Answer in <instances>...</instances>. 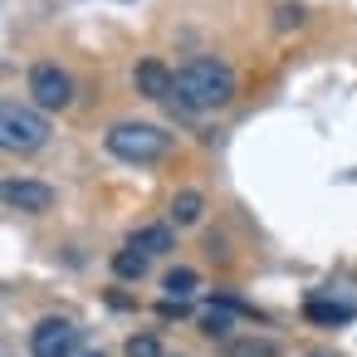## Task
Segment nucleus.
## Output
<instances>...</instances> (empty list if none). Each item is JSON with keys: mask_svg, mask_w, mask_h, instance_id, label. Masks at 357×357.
Returning a JSON list of instances; mask_svg holds the SVG:
<instances>
[{"mask_svg": "<svg viewBox=\"0 0 357 357\" xmlns=\"http://www.w3.org/2000/svg\"><path fill=\"white\" fill-rule=\"evenodd\" d=\"M230 98H235V69H230L225 59L201 54V59H191V64L176 69V103H181V108H191V113H215V108H225Z\"/></svg>", "mask_w": 357, "mask_h": 357, "instance_id": "obj_1", "label": "nucleus"}, {"mask_svg": "<svg viewBox=\"0 0 357 357\" xmlns=\"http://www.w3.org/2000/svg\"><path fill=\"white\" fill-rule=\"evenodd\" d=\"M108 152L118 162H132V167H147V162H162L172 152V132H162L157 123H113L103 132Z\"/></svg>", "mask_w": 357, "mask_h": 357, "instance_id": "obj_2", "label": "nucleus"}, {"mask_svg": "<svg viewBox=\"0 0 357 357\" xmlns=\"http://www.w3.org/2000/svg\"><path fill=\"white\" fill-rule=\"evenodd\" d=\"M45 137H50L45 113H35V108L15 103V98L0 103V142H6V152H40Z\"/></svg>", "mask_w": 357, "mask_h": 357, "instance_id": "obj_3", "label": "nucleus"}, {"mask_svg": "<svg viewBox=\"0 0 357 357\" xmlns=\"http://www.w3.org/2000/svg\"><path fill=\"white\" fill-rule=\"evenodd\" d=\"M30 98H35V108H45V113H64V108L74 103V79H69L59 64H35V69H30Z\"/></svg>", "mask_w": 357, "mask_h": 357, "instance_id": "obj_4", "label": "nucleus"}, {"mask_svg": "<svg viewBox=\"0 0 357 357\" xmlns=\"http://www.w3.org/2000/svg\"><path fill=\"white\" fill-rule=\"evenodd\" d=\"M30 352L35 357H74L79 352V328L69 318H40L30 333Z\"/></svg>", "mask_w": 357, "mask_h": 357, "instance_id": "obj_5", "label": "nucleus"}, {"mask_svg": "<svg viewBox=\"0 0 357 357\" xmlns=\"http://www.w3.org/2000/svg\"><path fill=\"white\" fill-rule=\"evenodd\" d=\"M0 196H6L10 211H30V215H40V211L54 206V186H45V181H6Z\"/></svg>", "mask_w": 357, "mask_h": 357, "instance_id": "obj_6", "label": "nucleus"}, {"mask_svg": "<svg viewBox=\"0 0 357 357\" xmlns=\"http://www.w3.org/2000/svg\"><path fill=\"white\" fill-rule=\"evenodd\" d=\"M132 84H137L142 98H172V93H176V74H172L162 59H142V64L132 69Z\"/></svg>", "mask_w": 357, "mask_h": 357, "instance_id": "obj_7", "label": "nucleus"}, {"mask_svg": "<svg viewBox=\"0 0 357 357\" xmlns=\"http://www.w3.org/2000/svg\"><path fill=\"white\" fill-rule=\"evenodd\" d=\"M303 318H308V323H323V328H337V323H352V318H357V303L308 298V303H303Z\"/></svg>", "mask_w": 357, "mask_h": 357, "instance_id": "obj_8", "label": "nucleus"}, {"mask_svg": "<svg viewBox=\"0 0 357 357\" xmlns=\"http://www.w3.org/2000/svg\"><path fill=\"white\" fill-rule=\"evenodd\" d=\"M128 245L152 259V255H167V250L176 245V235H172V225H137V230L128 235Z\"/></svg>", "mask_w": 357, "mask_h": 357, "instance_id": "obj_9", "label": "nucleus"}, {"mask_svg": "<svg viewBox=\"0 0 357 357\" xmlns=\"http://www.w3.org/2000/svg\"><path fill=\"white\" fill-rule=\"evenodd\" d=\"M196 289H201V274H196V269H186V264H181V269H167V279H162V294H167V298H176V303H186Z\"/></svg>", "mask_w": 357, "mask_h": 357, "instance_id": "obj_10", "label": "nucleus"}, {"mask_svg": "<svg viewBox=\"0 0 357 357\" xmlns=\"http://www.w3.org/2000/svg\"><path fill=\"white\" fill-rule=\"evenodd\" d=\"M206 211V196L201 191H176L172 196V225H196Z\"/></svg>", "mask_w": 357, "mask_h": 357, "instance_id": "obj_11", "label": "nucleus"}, {"mask_svg": "<svg viewBox=\"0 0 357 357\" xmlns=\"http://www.w3.org/2000/svg\"><path fill=\"white\" fill-rule=\"evenodd\" d=\"M113 274H118V279H142V274H147V255L132 250V245H123V250L113 255Z\"/></svg>", "mask_w": 357, "mask_h": 357, "instance_id": "obj_12", "label": "nucleus"}, {"mask_svg": "<svg viewBox=\"0 0 357 357\" xmlns=\"http://www.w3.org/2000/svg\"><path fill=\"white\" fill-rule=\"evenodd\" d=\"M225 357H279V347L269 337H230L225 342Z\"/></svg>", "mask_w": 357, "mask_h": 357, "instance_id": "obj_13", "label": "nucleus"}, {"mask_svg": "<svg viewBox=\"0 0 357 357\" xmlns=\"http://www.w3.org/2000/svg\"><path fill=\"white\" fill-rule=\"evenodd\" d=\"M201 333L206 337H230V308L225 303H211L206 318H201Z\"/></svg>", "mask_w": 357, "mask_h": 357, "instance_id": "obj_14", "label": "nucleus"}, {"mask_svg": "<svg viewBox=\"0 0 357 357\" xmlns=\"http://www.w3.org/2000/svg\"><path fill=\"white\" fill-rule=\"evenodd\" d=\"M123 352L128 357H162V342H157V333H132Z\"/></svg>", "mask_w": 357, "mask_h": 357, "instance_id": "obj_15", "label": "nucleus"}, {"mask_svg": "<svg viewBox=\"0 0 357 357\" xmlns=\"http://www.w3.org/2000/svg\"><path fill=\"white\" fill-rule=\"evenodd\" d=\"M274 25H279V30H298V25H303V6H279Z\"/></svg>", "mask_w": 357, "mask_h": 357, "instance_id": "obj_16", "label": "nucleus"}, {"mask_svg": "<svg viewBox=\"0 0 357 357\" xmlns=\"http://www.w3.org/2000/svg\"><path fill=\"white\" fill-rule=\"evenodd\" d=\"M84 357H103V352H84Z\"/></svg>", "mask_w": 357, "mask_h": 357, "instance_id": "obj_17", "label": "nucleus"}]
</instances>
